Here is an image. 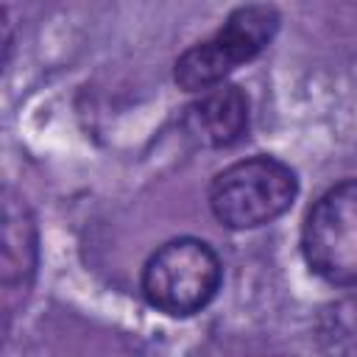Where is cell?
<instances>
[{
    "mask_svg": "<svg viewBox=\"0 0 357 357\" xmlns=\"http://www.w3.org/2000/svg\"><path fill=\"white\" fill-rule=\"evenodd\" d=\"M312 335L321 351L357 354V296L326 301L312 321Z\"/></svg>",
    "mask_w": 357,
    "mask_h": 357,
    "instance_id": "obj_7",
    "label": "cell"
},
{
    "mask_svg": "<svg viewBox=\"0 0 357 357\" xmlns=\"http://www.w3.org/2000/svg\"><path fill=\"white\" fill-rule=\"evenodd\" d=\"M248 126H251L248 95L229 81L195 92V98L178 114V128L184 139L204 151H220L243 142Z\"/></svg>",
    "mask_w": 357,
    "mask_h": 357,
    "instance_id": "obj_6",
    "label": "cell"
},
{
    "mask_svg": "<svg viewBox=\"0 0 357 357\" xmlns=\"http://www.w3.org/2000/svg\"><path fill=\"white\" fill-rule=\"evenodd\" d=\"M282 28V14L271 3H243L215 33L190 45L173 61V81L184 92H204L223 84L237 67L262 56Z\"/></svg>",
    "mask_w": 357,
    "mask_h": 357,
    "instance_id": "obj_3",
    "label": "cell"
},
{
    "mask_svg": "<svg viewBox=\"0 0 357 357\" xmlns=\"http://www.w3.org/2000/svg\"><path fill=\"white\" fill-rule=\"evenodd\" d=\"M301 257L332 287H357V178L326 187L301 220Z\"/></svg>",
    "mask_w": 357,
    "mask_h": 357,
    "instance_id": "obj_4",
    "label": "cell"
},
{
    "mask_svg": "<svg viewBox=\"0 0 357 357\" xmlns=\"http://www.w3.org/2000/svg\"><path fill=\"white\" fill-rule=\"evenodd\" d=\"M223 284L220 254L201 237L181 234L151 251L139 271V293L167 318H192L206 310Z\"/></svg>",
    "mask_w": 357,
    "mask_h": 357,
    "instance_id": "obj_2",
    "label": "cell"
},
{
    "mask_svg": "<svg viewBox=\"0 0 357 357\" xmlns=\"http://www.w3.org/2000/svg\"><path fill=\"white\" fill-rule=\"evenodd\" d=\"M296 195V170L271 153H254L226 165L212 176L206 204L220 226L231 231H248L282 218L293 206Z\"/></svg>",
    "mask_w": 357,
    "mask_h": 357,
    "instance_id": "obj_1",
    "label": "cell"
},
{
    "mask_svg": "<svg viewBox=\"0 0 357 357\" xmlns=\"http://www.w3.org/2000/svg\"><path fill=\"white\" fill-rule=\"evenodd\" d=\"M0 287H3V326L8 329V321L20 301L33 287L36 268H39V229L36 218L11 184H3L0 190Z\"/></svg>",
    "mask_w": 357,
    "mask_h": 357,
    "instance_id": "obj_5",
    "label": "cell"
}]
</instances>
